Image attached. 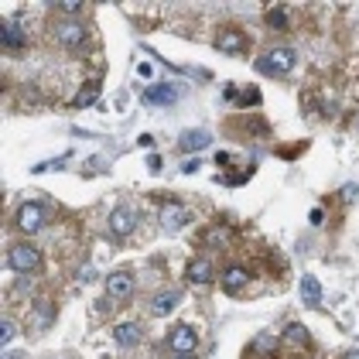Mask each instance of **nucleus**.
Returning <instances> with one entry per match:
<instances>
[{
	"mask_svg": "<svg viewBox=\"0 0 359 359\" xmlns=\"http://www.w3.org/2000/svg\"><path fill=\"white\" fill-rule=\"evenodd\" d=\"M7 267L18 271V274H31L41 267V250L31 247V243H18V247L7 253Z\"/></svg>",
	"mask_w": 359,
	"mask_h": 359,
	"instance_id": "1",
	"label": "nucleus"
},
{
	"mask_svg": "<svg viewBox=\"0 0 359 359\" xmlns=\"http://www.w3.org/2000/svg\"><path fill=\"white\" fill-rule=\"evenodd\" d=\"M294 48H287V45H280L274 52H267V55L257 62V69L260 72H271V76H284V72H291L294 69Z\"/></svg>",
	"mask_w": 359,
	"mask_h": 359,
	"instance_id": "2",
	"label": "nucleus"
},
{
	"mask_svg": "<svg viewBox=\"0 0 359 359\" xmlns=\"http://www.w3.org/2000/svg\"><path fill=\"white\" fill-rule=\"evenodd\" d=\"M48 219V209L41 205V202H25L21 209H18V226L25 229V233H38L41 226Z\"/></svg>",
	"mask_w": 359,
	"mask_h": 359,
	"instance_id": "3",
	"label": "nucleus"
},
{
	"mask_svg": "<svg viewBox=\"0 0 359 359\" xmlns=\"http://www.w3.org/2000/svg\"><path fill=\"white\" fill-rule=\"evenodd\" d=\"M158 219H161V226H165L168 233H175V229H182L185 222L192 219V212H189L185 205H178V202H168L165 209L158 212Z\"/></svg>",
	"mask_w": 359,
	"mask_h": 359,
	"instance_id": "4",
	"label": "nucleus"
},
{
	"mask_svg": "<svg viewBox=\"0 0 359 359\" xmlns=\"http://www.w3.org/2000/svg\"><path fill=\"white\" fill-rule=\"evenodd\" d=\"M134 226H137V212L134 209H113L110 212V229H113V236H130L134 233Z\"/></svg>",
	"mask_w": 359,
	"mask_h": 359,
	"instance_id": "5",
	"label": "nucleus"
},
{
	"mask_svg": "<svg viewBox=\"0 0 359 359\" xmlns=\"http://www.w3.org/2000/svg\"><path fill=\"white\" fill-rule=\"evenodd\" d=\"M130 291H134V277L127 274V271H113V274L107 277V294H110V298L120 302V298H127Z\"/></svg>",
	"mask_w": 359,
	"mask_h": 359,
	"instance_id": "6",
	"label": "nucleus"
},
{
	"mask_svg": "<svg viewBox=\"0 0 359 359\" xmlns=\"http://www.w3.org/2000/svg\"><path fill=\"white\" fill-rule=\"evenodd\" d=\"M0 45H4L7 52H14V48L25 45V31H21V25H18L14 18H7V21L0 25Z\"/></svg>",
	"mask_w": 359,
	"mask_h": 359,
	"instance_id": "7",
	"label": "nucleus"
},
{
	"mask_svg": "<svg viewBox=\"0 0 359 359\" xmlns=\"http://www.w3.org/2000/svg\"><path fill=\"white\" fill-rule=\"evenodd\" d=\"M144 100L151 103V107H171L175 100H178V89L171 83H161V86H151L147 93H144Z\"/></svg>",
	"mask_w": 359,
	"mask_h": 359,
	"instance_id": "8",
	"label": "nucleus"
},
{
	"mask_svg": "<svg viewBox=\"0 0 359 359\" xmlns=\"http://www.w3.org/2000/svg\"><path fill=\"white\" fill-rule=\"evenodd\" d=\"M247 280H250L247 267H240V264H229V267L222 271V287H226L229 294H236L240 287H247Z\"/></svg>",
	"mask_w": 359,
	"mask_h": 359,
	"instance_id": "9",
	"label": "nucleus"
},
{
	"mask_svg": "<svg viewBox=\"0 0 359 359\" xmlns=\"http://www.w3.org/2000/svg\"><path fill=\"white\" fill-rule=\"evenodd\" d=\"M216 48H219L222 55H240L247 48V41H243L240 31H222L219 38H216Z\"/></svg>",
	"mask_w": 359,
	"mask_h": 359,
	"instance_id": "10",
	"label": "nucleus"
},
{
	"mask_svg": "<svg viewBox=\"0 0 359 359\" xmlns=\"http://www.w3.org/2000/svg\"><path fill=\"white\" fill-rule=\"evenodd\" d=\"M58 41L69 45V48H76V45L83 41V25H79L76 18H65V21L58 25Z\"/></svg>",
	"mask_w": 359,
	"mask_h": 359,
	"instance_id": "11",
	"label": "nucleus"
},
{
	"mask_svg": "<svg viewBox=\"0 0 359 359\" xmlns=\"http://www.w3.org/2000/svg\"><path fill=\"white\" fill-rule=\"evenodd\" d=\"M171 349H175L178 356H189L195 349V332L185 329V325H178V329L171 332Z\"/></svg>",
	"mask_w": 359,
	"mask_h": 359,
	"instance_id": "12",
	"label": "nucleus"
},
{
	"mask_svg": "<svg viewBox=\"0 0 359 359\" xmlns=\"http://www.w3.org/2000/svg\"><path fill=\"white\" fill-rule=\"evenodd\" d=\"M212 144V134L209 130H189V134H182V151L185 154H195V151H202V147H209Z\"/></svg>",
	"mask_w": 359,
	"mask_h": 359,
	"instance_id": "13",
	"label": "nucleus"
},
{
	"mask_svg": "<svg viewBox=\"0 0 359 359\" xmlns=\"http://www.w3.org/2000/svg\"><path fill=\"white\" fill-rule=\"evenodd\" d=\"M302 298L308 308H322V284H318L311 274L302 277Z\"/></svg>",
	"mask_w": 359,
	"mask_h": 359,
	"instance_id": "14",
	"label": "nucleus"
},
{
	"mask_svg": "<svg viewBox=\"0 0 359 359\" xmlns=\"http://www.w3.org/2000/svg\"><path fill=\"white\" fill-rule=\"evenodd\" d=\"M185 280L189 284H209L212 280V264L209 260H192L189 271H185Z\"/></svg>",
	"mask_w": 359,
	"mask_h": 359,
	"instance_id": "15",
	"label": "nucleus"
},
{
	"mask_svg": "<svg viewBox=\"0 0 359 359\" xmlns=\"http://www.w3.org/2000/svg\"><path fill=\"white\" fill-rule=\"evenodd\" d=\"M113 339H116L120 346H127V349H130V346H137L140 342V325L123 322V325H116V329H113Z\"/></svg>",
	"mask_w": 359,
	"mask_h": 359,
	"instance_id": "16",
	"label": "nucleus"
},
{
	"mask_svg": "<svg viewBox=\"0 0 359 359\" xmlns=\"http://www.w3.org/2000/svg\"><path fill=\"white\" fill-rule=\"evenodd\" d=\"M226 96H229L233 103H240V107H257V103H260V89H257V86H247V89H240V93H236V89H226Z\"/></svg>",
	"mask_w": 359,
	"mask_h": 359,
	"instance_id": "17",
	"label": "nucleus"
},
{
	"mask_svg": "<svg viewBox=\"0 0 359 359\" xmlns=\"http://www.w3.org/2000/svg\"><path fill=\"white\" fill-rule=\"evenodd\" d=\"M284 346H302V349H308L311 346V335H308L304 325H287L284 329Z\"/></svg>",
	"mask_w": 359,
	"mask_h": 359,
	"instance_id": "18",
	"label": "nucleus"
},
{
	"mask_svg": "<svg viewBox=\"0 0 359 359\" xmlns=\"http://www.w3.org/2000/svg\"><path fill=\"white\" fill-rule=\"evenodd\" d=\"M178 302H182V291H165V294H158V298H154L151 308H154V315H168Z\"/></svg>",
	"mask_w": 359,
	"mask_h": 359,
	"instance_id": "19",
	"label": "nucleus"
},
{
	"mask_svg": "<svg viewBox=\"0 0 359 359\" xmlns=\"http://www.w3.org/2000/svg\"><path fill=\"white\" fill-rule=\"evenodd\" d=\"M96 96H100V83H86L79 93H76V110H86V107H93L96 103Z\"/></svg>",
	"mask_w": 359,
	"mask_h": 359,
	"instance_id": "20",
	"label": "nucleus"
},
{
	"mask_svg": "<svg viewBox=\"0 0 359 359\" xmlns=\"http://www.w3.org/2000/svg\"><path fill=\"white\" fill-rule=\"evenodd\" d=\"M264 21H267L274 31H287V28H291V21H287V11H284V7H271Z\"/></svg>",
	"mask_w": 359,
	"mask_h": 359,
	"instance_id": "21",
	"label": "nucleus"
},
{
	"mask_svg": "<svg viewBox=\"0 0 359 359\" xmlns=\"http://www.w3.org/2000/svg\"><path fill=\"white\" fill-rule=\"evenodd\" d=\"M58 11H65V14H79V11H83V4H79V0H62V4H58Z\"/></svg>",
	"mask_w": 359,
	"mask_h": 359,
	"instance_id": "22",
	"label": "nucleus"
},
{
	"mask_svg": "<svg viewBox=\"0 0 359 359\" xmlns=\"http://www.w3.org/2000/svg\"><path fill=\"white\" fill-rule=\"evenodd\" d=\"M11 339H14V325H11V322H4V325H0V342L7 346Z\"/></svg>",
	"mask_w": 359,
	"mask_h": 359,
	"instance_id": "23",
	"label": "nucleus"
},
{
	"mask_svg": "<svg viewBox=\"0 0 359 359\" xmlns=\"http://www.w3.org/2000/svg\"><path fill=\"white\" fill-rule=\"evenodd\" d=\"M346 359H359V353H349V356H346Z\"/></svg>",
	"mask_w": 359,
	"mask_h": 359,
	"instance_id": "24",
	"label": "nucleus"
},
{
	"mask_svg": "<svg viewBox=\"0 0 359 359\" xmlns=\"http://www.w3.org/2000/svg\"><path fill=\"white\" fill-rule=\"evenodd\" d=\"M175 359H192V356H175Z\"/></svg>",
	"mask_w": 359,
	"mask_h": 359,
	"instance_id": "25",
	"label": "nucleus"
},
{
	"mask_svg": "<svg viewBox=\"0 0 359 359\" xmlns=\"http://www.w3.org/2000/svg\"><path fill=\"white\" fill-rule=\"evenodd\" d=\"M7 359H18V356H7Z\"/></svg>",
	"mask_w": 359,
	"mask_h": 359,
	"instance_id": "26",
	"label": "nucleus"
}]
</instances>
